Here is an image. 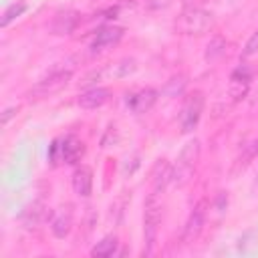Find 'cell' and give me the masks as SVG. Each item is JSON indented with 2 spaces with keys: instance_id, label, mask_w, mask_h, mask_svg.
<instances>
[{
  "instance_id": "1",
  "label": "cell",
  "mask_w": 258,
  "mask_h": 258,
  "mask_svg": "<svg viewBox=\"0 0 258 258\" xmlns=\"http://www.w3.org/2000/svg\"><path fill=\"white\" fill-rule=\"evenodd\" d=\"M85 151L87 147L83 139H79L77 135H62V137L52 139V143L48 145V163L52 167L77 165L81 163Z\"/></svg>"
},
{
  "instance_id": "2",
  "label": "cell",
  "mask_w": 258,
  "mask_h": 258,
  "mask_svg": "<svg viewBox=\"0 0 258 258\" xmlns=\"http://www.w3.org/2000/svg\"><path fill=\"white\" fill-rule=\"evenodd\" d=\"M175 32L185 36H200L214 28V14L200 6H185L173 22Z\"/></svg>"
},
{
  "instance_id": "3",
  "label": "cell",
  "mask_w": 258,
  "mask_h": 258,
  "mask_svg": "<svg viewBox=\"0 0 258 258\" xmlns=\"http://www.w3.org/2000/svg\"><path fill=\"white\" fill-rule=\"evenodd\" d=\"M200 151H202V147H200L198 139H191L183 145V149L177 155L175 165H171V183L173 185L183 187L191 181V177L196 173L198 159H200Z\"/></svg>"
},
{
  "instance_id": "4",
  "label": "cell",
  "mask_w": 258,
  "mask_h": 258,
  "mask_svg": "<svg viewBox=\"0 0 258 258\" xmlns=\"http://www.w3.org/2000/svg\"><path fill=\"white\" fill-rule=\"evenodd\" d=\"M145 212H143V236H145V254H153V246L157 240V232L163 218V204L159 198V191H151L145 200Z\"/></svg>"
},
{
  "instance_id": "5",
  "label": "cell",
  "mask_w": 258,
  "mask_h": 258,
  "mask_svg": "<svg viewBox=\"0 0 258 258\" xmlns=\"http://www.w3.org/2000/svg\"><path fill=\"white\" fill-rule=\"evenodd\" d=\"M204 105H206V97H204L202 91H194V93L185 95L181 111H179V129H181V133H191L198 127V123L202 119V113H204Z\"/></svg>"
},
{
  "instance_id": "6",
  "label": "cell",
  "mask_w": 258,
  "mask_h": 258,
  "mask_svg": "<svg viewBox=\"0 0 258 258\" xmlns=\"http://www.w3.org/2000/svg\"><path fill=\"white\" fill-rule=\"evenodd\" d=\"M71 77H73V71H52L48 77H44L42 81H38L32 87L30 95L36 97V99H44V97L56 95V93H60L69 85Z\"/></svg>"
},
{
  "instance_id": "7",
  "label": "cell",
  "mask_w": 258,
  "mask_h": 258,
  "mask_svg": "<svg viewBox=\"0 0 258 258\" xmlns=\"http://www.w3.org/2000/svg\"><path fill=\"white\" fill-rule=\"evenodd\" d=\"M206 214H208V202L206 200H200L191 208V212H189V216L185 220V226H183V242L191 244V242H196L200 238V234L204 230V224H206Z\"/></svg>"
},
{
  "instance_id": "8",
  "label": "cell",
  "mask_w": 258,
  "mask_h": 258,
  "mask_svg": "<svg viewBox=\"0 0 258 258\" xmlns=\"http://www.w3.org/2000/svg\"><path fill=\"white\" fill-rule=\"evenodd\" d=\"M123 34H125V28H123V26H113V24H109V26L99 28L97 34H95V38H93V42H91V52L97 54V52H103V50H107V48H113L115 44L121 42Z\"/></svg>"
},
{
  "instance_id": "9",
  "label": "cell",
  "mask_w": 258,
  "mask_h": 258,
  "mask_svg": "<svg viewBox=\"0 0 258 258\" xmlns=\"http://www.w3.org/2000/svg\"><path fill=\"white\" fill-rule=\"evenodd\" d=\"M157 97H159V93H157L155 89L145 87V89H141V91H137V93L127 95L125 103H127V107L131 109V113L143 115V113H147V111L153 109V105L157 103Z\"/></svg>"
},
{
  "instance_id": "10",
  "label": "cell",
  "mask_w": 258,
  "mask_h": 258,
  "mask_svg": "<svg viewBox=\"0 0 258 258\" xmlns=\"http://www.w3.org/2000/svg\"><path fill=\"white\" fill-rule=\"evenodd\" d=\"M252 83V71L246 64H240L232 75H230V97L234 101H240L246 97L248 89Z\"/></svg>"
},
{
  "instance_id": "11",
  "label": "cell",
  "mask_w": 258,
  "mask_h": 258,
  "mask_svg": "<svg viewBox=\"0 0 258 258\" xmlns=\"http://www.w3.org/2000/svg\"><path fill=\"white\" fill-rule=\"evenodd\" d=\"M73 189L81 198H89L93 194V169L89 165H77L73 171Z\"/></svg>"
},
{
  "instance_id": "12",
  "label": "cell",
  "mask_w": 258,
  "mask_h": 258,
  "mask_svg": "<svg viewBox=\"0 0 258 258\" xmlns=\"http://www.w3.org/2000/svg\"><path fill=\"white\" fill-rule=\"evenodd\" d=\"M79 22H81V14H79V12H75V10H64V12H58V14L54 16V20H52V24H50V30H52V34L64 36V34L75 32V28L79 26Z\"/></svg>"
},
{
  "instance_id": "13",
  "label": "cell",
  "mask_w": 258,
  "mask_h": 258,
  "mask_svg": "<svg viewBox=\"0 0 258 258\" xmlns=\"http://www.w3.org/2000/svg\"><path fill=\"white\" fill-rule=\"evenodd\" d=\"M111 99V91L107 87H91L79 95V107L83 109H99Z\"/></svg>"
},
{
  "instance_id": "14",
  "label": "cell",
  "mask_w": 258,
  "mask_h": 258,
  "mask_svg": "<svg viewBox=\"0 0 258 258\" xmlns=\"http://www.w3.org/2000/svg\"><path fill=\"white\" fill-rule=\"evenodd\" d=\"M71 228H73V212H71V208L67 206V208H60V212L52 218L50 230H52V234H54L56 238H67L69 232H71Z\"/></svg>"
},
{
  "instance_id": "15",
  "label": "cell",
  "mask_w": 258,
  "mask_h": 258,
  "mask_svg": "<svg viewBox=\"0 0 258 258\" xmlns=\"http://www.w3.org/2000/svg\"><path fill=\"white\" fill-rule=\"evenodd\" d=\"M171 181V165L165 159H159L153 167V191H163Z\"/></svg>"
},
{
  "instance_id": "16",
  "label": "cell",
  "mask_w": 258,
  "mask_h": 258,
  "mask_svg": "<svg viewBox=\"0 0 258 258\" xmlns=\"http://www.w3.org/2000/svg\"><path fill=\"white\" fill-rule=\"evenodd\" d=\"M117 246H119V240L117 236H105L101 242H97L93 248H91V256H97V258H109L117 252Z\"/></svg>"
},
{
  "instance_id": "17",
  "label": "cell",
  "mask_w": 258,
  "mask_h": 258,
  "mask_svg": "<svg viewBox=\"0 0 258 258\" xmlns=\"http://www.w3.org/2000/svg\"><path fill=\"white\" fill-rule=\"evenodd\" d=\"M256 155H258V137H254L252 141H248L246 145H242V153H240L238 159H236V169H238V171L244 169Z\"/></svg>"
},
{
  "instance_id": "18",
  "label": "cell",
  "mask_w": 258,
  "mask_h": 258,
  "mask_svg": "<svg viewBox=\"0 0 258 258\" xmlns=\"http://www.w3.org/2000/svg\"><path fill=\"white\" fill-rule=\"evenodd\" d=\"M46 218V214H44V206L42 204H32L28 210H24V214H22V220H24V224L28 226V228H32V226H36L40 220H44Z\"/></svg>"
},
{
  "instance_id": "19",
  "label": "cell",
  "mask_w": 258,
  "mask_h": 258,
  "mask_svg": "<svg viewBox=\"0 0 258 258\" xmlns=\"http://www.w3.org/2000/svg\"><path fill=\"white\" fill-rule=\"evenodd\" d=\"M26 2H14V4H10L6 10H4V14H2V20H0V26L2 28H6L12 20H16L18 16H22L24 12H26Z\"/></svg>"
},
{
  "instance_id": "20",
  "label": "cell",
  "mask_w": 258,
  "mask_h": 258,
  "mask_svg": "<svg viewBox=\"0 0 258 258\" xmlns=\"http://www.w3.org/2000/svg\"><path fill=\"white\" fill-rule=\"evenodd\" d=\"M224 50H226V40H224L222 36H216V38H214V40L208 44L206 58H208V60H214V58L222 56V54H224Z\"/></svg>"
},
{
  "instance_id": "21",
  "label": "cell",
  "mask_w": 258,
  "mask_h": 258,
  "mask_svg": "<svg viewBox=\"0 0 258 258\" xmlns=\"http://www.w3.org/2000/svg\"><path fill=\"white\" fill-rule=\"evenodd\" d=\"M256 52H258V30L252 32V36L246 40L244 50H242V58H248V56H252V54H256Z\"/></svg>"
},
{
  "instance_id": "22",
  "label": "cell",
  "mask_w": 258,
  "mask_h": 258,
  "mask_svg": "<svg viewBox=\"0 0 258 258\" xmlns=\"http://www.w3.org/2000/svg\"><path fill=\"white\" fill-rule=\"evenodd\" d=\"M183 85H185V77L183 75H177V77H173L169 83H167V87H165V91H167V95H175V93H181L183 91Z\"/></svg>"
},
{
  "instance_id": "23",
  "label": "cell",
  "mask_w": 258,
  "mask_h": 258,
  "mask_svg": "<svg viewBox=\"0 0 258 258\" xmlns=\"http://www.w3.org/2000/svg\"><path fill=\"white\" fill-rule=\"evenodd\" d=\"M171 4V0H145V8L147 10H163Z\"/></svg>"
},
{
  "instance_id": "24",
  "label": "cell",
  "mask_w": 258,
  "mask_h": 258,
  "mask_svg": "<svg viewBox=\"0 0 258 258\" xmlns=\"http://www.w3.org/2000/svg\"><path fill=\"white\" fill-rule=\"evenodd\" d=\"M14 115H16V107H8V109H4V113H2V127H6L8 121H10V117H14Z\"/></svg>"
}]
</instances>
